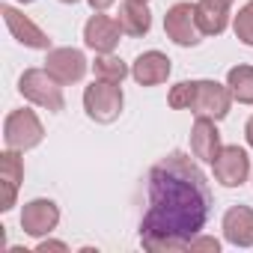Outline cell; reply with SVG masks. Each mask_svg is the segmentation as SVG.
<instances>
[{"instance_id":"obj_10","label":"cell","mask_w":253,"mask_h":253,"mask_svg":"<svg viewBox=\"0 0 253 253\" xmlns=\"http://www.w3.org/2000/svg\"><path fill=\"white\" fill-rule=\"evenodd\" d=\"M57 223H60V209L51 200H30L21 209V229L33 238L48 235L51 229H57Z\"/></svg>"},{"instance_id":"obj_22","label":"cell","mask_w":253,"mask_h":253,"mask_svg":"<svg viewBox=\"0 0 253 253\" xmlns=\"http://www.w3.org/2000/svg\"><path fill=\"white\" fill-rule=\"evenodd\" d=\"M36 250H39V253H48V250H66V244H63V241H42Z\"/></svg>"},{"instance_id":"obj_2","label":"cell","mask_w":253,"mask_h":253,"mask_svg":"<svg viewBox=\"0 0 253 253\" xmlns=\"http://www.w3.org/2000/svg\"><path fill=\"white\" fill-rule=\"evenodd\" d=\"M18 89L27 101L51 110V113H60L66 98H63V84L48 72V69H27L18 81Z\"/></svg>"},{"instance_id":"obj_3","label":"cell","mask_w":253,"mask_h":253,"mask_svg":"<svg viewBox=\"0 0 253 253\" xmlns=\"http://www.w3.org/2000/svg\"><path fill=\"white\" fill-rule=\"evenodd\" d=\"M84 110L92 122H113L119 113H122V89L119 84H110V81H92L86 89H84Z\"/></svg>"},{"instance_id":"obj_1","label":"cell","mask_w":253,"mask_h":253,"mask_svg":"<svg viewBox=\"0 0 253 253\" xmlns=\"http://www.w3.org/2000/svg\"><path fill=\"white\" fill-rule=\"evenodd\" d=\"M149 209L140 220V244L152 253H182L209 223L214 197L197 161L170 152L149 170Z\"/></svg>"},{"instance_id":"obj_19","label":"cell","mask_w":253,"mask_h":253,"mask_svg":"<svg viewBox=\"0 0 253 253\" xmlns=\"http://www.w3.org/2000/svg\"><path fill=\"white\" fill-rule=\"evenodd\" d=\"M92 72H95V78H98V81L122 84V81H125V75H128V66H125L119 57H113V54H101V57H95Z\"/></svg>"},{"instance_id":"obj_26","label":"cell","mask_w":253,"mask_h":253,"mask_svg":"<svg viewBox=\"0 0 253 253\" xmlns=\"http://www.w3.org/2000/svg\"><path fill=\"white\" fill-rule=\"evenodd\" d=\"M21 3H33V0H21Z\"/></svg>"},{"instance_id":"obj_13","label":"cell","mask_w":253,"mask_h":253,"mask_svg":"<svg viewBox=\"0 0 253 253\" xmlns=\"http://www.w3.org/2000/svg\"><path fill=\"white\" fill-rule=\"evenodd\" d=\"M0 12H3V21H6V27H9V33L21 42V45H27V48H36V51H48L51 48V39H48V33L42 30V27H36L27 15H21L15 6H0Z\"/></svg>"},{"instance_id":"obj_9","label":"cell","mask_w":253,"mask_h":253,"mask_svg":"<svg viewBox=\"0 0 253 253\" xmlns=\"http://www.w3.org/2000/svg\"><path fill=\"white\" fill-rule=\"evenodd\" d=\"M119 36H122L119 18H110V15H101V12L92 15L84 27V42L95 54H113V48L119 45Z\"/></svg>"},{"instance_id":"obj_18","label":"cell","mask_w":253,"mask_h":253,"mask_svg":"<svg viewBox=\"0 0 253 253\" xmlns=\"http://www.w3.org/2000/svg\"><path fill=\"white\" fill-rule=\"evenodd\" d=\"M226 86L235 101L253 104V66H232L226 75Z\"/></svg>"},{"instance_id":"obj_5","label":"cell","mask_w":253,"mask_h":253,"mask_svg":"<svg viewBox=\"0 0 253 253\" xmlns=\"http://www.w3.org/2000/svg\"><path fill=\"white\" fill-rule=\"evenodd\" d=\"M232 107V92L229 86L217 84V81H191V104L188 110H194L197 116H211V119H223Z\"/></svg>"},{"instance_id":"obj_27","label":"cell","mask_w":253,"mask_h":253,"mask_svg":"<svg viewBox=\"0 0 253 253\" xmlns=\"http://www.w3.org/2000/svg\"><path fill=\"white\" fill-rule=\"evenodd\" d=\"M143 3H149V0H143Z\"/></svg>"},{"instance_id":"obj_23","label":"cell","mask_w":253,"mask_h":253,"mask_svg":"<svg viewBox=\"0 0 253 253\" xmlns=\"http://www.w3.org/2000/svg\"><path fill=\"white\" fill-rule=\"evenodd\" d=\"M86 3H89V6H92L95 12H101V9H107L110 3H116V0H86Z\"/></svg>"},{"instance_id":"obj_6","label":"cell","mask_w":253,"mask_h":253,"mask_svg":"<svg viewBox=\"0 0 253 253\" xmlns=\"http://www.w3.org/2000/svg\"><path fill=\"white\" fill-rule=\"evenodd\" d=\"M164 33L182 48H194L203 42V27L197 21V3H173L164 15Z\"/></svg>"},{"instance_id":"obj_25","label":"cell","mask_w":253,"mask_h":253,"mask_svg":"<svg viewBox=\"0 0 253 253\" xmlns=\"http://www.w3.org/2000/svg\"><path fill=\"white\" fill-rule=\"evenodd\" d=\"M60 3H78V0H60Z\"/></svg>"},{"instance_id":"obj_16","label":"cell","mask_w":253,"mask_h":253,"mask_svg":"<svg viewBox=\"0 0 253 253\" xmlns=\"http://www.w3.org/2000/svg\"><path fill=\"white\" fill-rule=\"evenodd\" d=\"M232 0H197V21L206 36H220L229 24Z\"/></svg>"},{"instance_id":"obj_8","label":"cell","mask_w":253,"mask_h":253,"mask_svg":"<svg viewBox=\"0 0 253 253\" xmlns=\"http://www.w3.org/2000/svg\"><path fill=\"white\" fill-rule=\"evenodd\" d=\"M45 69L66 86V84H78L86 75V57L78 48H51L45 57Z\"/></svg>"},{"instance_id":"obj_7","label":"cell","mask_w":253,"mask_h":253,"mask_svg":"<svg viewBox=\"0 0 253 253\" xmlns=\"http://www.w3.org/2000/svg\"><path fill=\"white\" fill-rule=\"evenodd\" d=\"M211 164H214V179L223 188H238L250 176V158L241 146H223Z\"/></svg>"},{"instance_id":"obj_20","label":"cell","mask_w":253,"mask_h":253,"mask_svg":"<svg viewBox=\"0 0 253 253\" xmlns=\"http://www.w3.org/2000/svg\"><path fill=\"white\" fill-rule=\"evenodd\" d=\"M232 30L244 45L253 48V0H247V3L238 9V15L232 18Z\"/></svg>"},{"instance_id":"obj_11","label":"cell","mask_w":253,"mask_h":253,"mask_svg":"<svg viewBox=\"0 0 253 253\" xmlns=\"http://www.w3.org/2000/svg\"><path fill=\"white\" fill-rule=\"evenodd\" d=\"M21 179H24V161L18 158L15 149H6L0 155V211H9L15 206Z\"/></svg>"},{"instance_id":"obj_14","label":"cell","mask_w":253,"mask_h":253,"mask_svg":"<svg viewBox=\"0 0 253 253\" xmlns=\"http://www.w3.org/2000/svg\"><path fill=\"white\" fill-rule=\"evenodd\" d=\"M170 57L161 54V51H146L134 60L131 66V78L140 84V86H158L170 78Z\"/></svg>"},{"instance_id":"obj_15","label":"cell","mask_w":253,"mask_h":253,"mask_svg":"<svg viewBox=\"0 0 253 253\" xmlns=\"http://www.w3.org/2000/svg\"><path fill=\"white\" fill-rule=\"evenodd\" d=\"M223 235L235 247H250L253 244V209L247 206H232L223 214Z\"/></svg>"},{"instance_id":"obj_17","label":"cell","mask_w":253,"mask_h":253,"mask_svg":"<svg viewBox=\"0 0 253 253\" xmlns=\"http://www.w3.org/2000/svg\"><path fill=\"white\" fill-rule=\"evenodd\" d=\"M119 24H122V33L128 36H146L149 27H152V12L143 0H122L119 6Z\"/></svg>"},{"instance_id":"obj_12","label":"cell","mask_w":253,"mask_h":253,"mask_svg":"<svg viewBox=\"0 0 253 253\" xmlns=\"http://www.w3.org/2000/svg\"><path fill=\"white\" fill-rule=\"evenodd\" d=\"M214 122H217V119H211V116H197L194 128H191V152H194V158L209 161V164H211V161L220 155V149H223L220 131H217Z\"/></svg>"},{"instance_id":"obj_24","label":"cell","mask_w":253,"mask_h":253,"mask_svg":"<svg viewBox=\"0 0 253 253\" xmlns=\"http://www.w3.org/2000/svg\"><path fill=\"white\" fill-rule=\"evenodd\" d=\"M244 137H247V143L253 146V116L247 119V125H244Z\"/></svg>"},{"instance_id":"obj_4","label":"cell","mask_w":253,"mask_h":253,"mask_svg":"<svg viewBox=\"0 0 253 253\" xmlns=\"http://www.w3.org/2000/svg\"><path fill=\"white\" fill-rule=\"evenodd\" d=\"M45 137V128L33 110L21 107V110H12L3 122V140H6V149H15V152H27L33 146H39Z\"/></svg>"},{"instance_id":"obj_21","label":"cell","mask_w":253,"mask_h":253,"mask_svg":"<svg viewBox=\"0 0 253 253\" xmlns=\"http://www.w3.org/2000/svg\"><path fill=\"white\" fill-rule=\"evenodd\" d=\"M188 250H191V253H197V250H211V253H217V250H220V241H217V238H209V235H197Z\"/></svg>"}]
</instances>
